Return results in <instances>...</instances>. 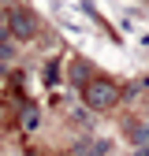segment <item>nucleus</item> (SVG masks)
<instances>
[{
    "label": "nucleus",
    "instance_id": "obj_1",
    "mask_svg": "<svg viewBox=\"0 0 149 156\" xmlns=\"http://www.w3.org/2000/svg\"><path fill=\"white\" fill-rule=\"evenodd\" d=\"M116 97H119V89H116L112 78H93V82H86V108H93V112L112 108Z\"/></svg>",
    "mask_w": 149,
    "mask_h": 156
},
{
    "label": "nucleus",
    "instance_id": "obj_2",
    "mask_svg": "<svg viewBox=\"0 0 149 156\" xmlns=\"http://www.w3.org/2000/svg\"><path fill=\"white\" fill-rule=\"evenodd\" d=\"M8 26H11V37H34L37 19H34V11H26V8H15L11 19H8Z\"/></svg>",
    "mask_w": 149,
    "mask_h": 156
},
{
    "label": "nucleus",
    "instance_id": "obj_3",
    "mask_svg": "<svg viewBox=\"0 0 149 156\" xmlns=\"http://www.w3.org/2000/svg\"><path fill=\"white\" fill-rule=\"evenodd\" d=\"M45 82H49V86H56V82H60V63H56V60L45 67Z\"/></svg>",
    "mask_w": 149,
    "mask_h": 156
},
{
    "label": "nucleus",
    "instance_id": "obj_4",
    "mask_svg": "<svg viewBox=\"0 0 149 156\" xmlns=\"http://www.w3.org/2000/svg\"><path fill=\"white\" fill-rule=\"evenodd\" d=\"M0 60H11V41L0 34Z\"/></svg>",
    "mask_w": 149,
    "mask_h": 156
},
{
    "label": "nucleus",
    "instance_id": "obj_5",
    "mask_svg": "<svg viewBox=\"0 0 149 156\" xmlns=\"http://www.w3.org/2000/svg\"><path fill=\"white\" fill-rule=\"evenodd\" d=\"M138 141H142V149H149V126H142V134H138Z\"/></svg>",
    "mask_w": 149,
    "mask_h": 156
}]
</instances>
